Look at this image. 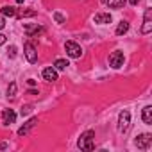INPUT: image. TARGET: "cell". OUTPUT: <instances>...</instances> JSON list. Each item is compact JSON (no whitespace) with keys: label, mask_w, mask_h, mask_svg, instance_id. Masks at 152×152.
<instances>
[{"label":"cell","mask_w":152,"mask_h":152,"mask_svg":"<svg viewBox=\"0 0 152 152\" xmlns=\"http://www.w3.org/2000/svg\"><path fill=\"white\" fill-rule=\"evenodd\" d=\"M31 111H32V104H25V106H22V109H20V115H22V116H27Z\"/></svg>","instance_id":"19"},{"label":"cell","mask_w":152,"mask_h":152,"mask_svg":"<svg viewBox=\"0 0 152 152\" xmlns=\"http://www.w3.org/2000/svg\"><path fill=\"white\" fill-rule=\"evenodd\" d=\"M7 56H9L11 59H13V57H16V47H15V45H11V47H9V50H7Z\"/></svg>","instance_id":"21"},{"label":"cell","mask_w":152,"mask_h":152,"mask_svg":"<svg viewBox=\"0 0 152 152\" xmlns=\"http://www.w3.org/2000/svg\"><path fill=\"white\" fill-rule=\"evenodd\" d=\"M138 2H140V0H129V4H131V6H138Z\"/></svg>","instance_id":"26"},{"label":"cell","mask_w":152,"mask_h":152,"mask_svg":"<svg viewBox=\"0 0 152 152\" xmlns=\"http://www.w3.org/2000/svg\"><path fill=\"white\" fill-rule=\"evenodd\" d=\"M111 15L109 13H97L95 15V18H93V22L95 23H111Z\"/></svg>","instance_id":"13"},{"label":"cell","mask_w":152,"mask_h":152,"mask_svg":"<svg viewBox=\"0 0 152 152\" xmlns=\"http://www.w3.org/2000/svg\"><path fill=\"white\" fill-rule=\"evenodd\" d=\"M29 95H38V90H29Z\"/></svg>","instance_id":"27"},{"label":"cell","mask_w":152,"mask_h":152,"mask_svg":"<svg viewBox=\"0 0 152 152\" xmlns=\"http://www.w3.org/2000/svg\"><path fill=\"white\" fill-rule=\"evenodd\" d=\"M27 84H29V86H34V84H36V81H34V79H29V81H27Z\"/></svg>","instance_id":"25"},{"label":"cell","mask_w":152,"mask_h":152,"mask_svg":"<svg viewBox=\"0 0 152 152\" xmlns=\"http://www.w3.org/2000/svg\"><path fill=\"white\" fill-rule=\"evenodd\" d=\"M141 120L147 125H152V106H145L143 113H141Z\"/></svg>","instance_id":"12"},{"label":"cell","mask_w":152,"mask_h":152,"mask_svg":"<svg viewBox=\"0 0 152 152\" xmlns=\"http://www.w3.org/2000/svg\"><path fill=\"white\" fill-rule=\"evenodd\" d=\"M64 50H66V54H68L70 57H73V59H77V57L83 56L81 45H77L75 41H66V43H64Z\"/></svg>","instance_id":"2"},{"label":"cell","mask_w":152,"mask_h":152,"mask_svg":"<svg viewBox=\"0 0 152 152\" xmlns=\"http://www.w3.org/2000/svg\"><path fill=\"white\" fill-rule=\"evenodd\" d=\"M54 20H56L57 23H64V16H63L61 13H54Z\"/></svg>","instance_id":"20"},{"label":"cell","mask_w":152,"mask_h":152,"mask_svg":"<svg viewBox=\"0 0 152 152\" xmlns=\"http://www.w3.org/2000/svg\"><path fill=\"white\" fill-rule=\"evenodd\" d=\"M127 31H129V22H124V20H122V22L118 23V27H116V36H122V34H125Z\"/></svg>","instance_id":"15"},{"label":"cell","mask_w":152,"mask_h":152,"mask_svg":"<svg viewBox=\"0 0 152 152\" xmlns=\"http://www.w3.org/2000/svg\"><path fill=\"white\" fill-rule=\"evenodd\" d=\"M43 27H39L38 23L36 25H31V23H25V34L29 36V38H32V36H38V34H43Z\"/></svg>","instance_id":"9"},{"label":"cell","mask_w":152,"mask_h":152,"mask_svg":"<svg viewBox=\"0 0 152 152\" xmlns=\"http://www.w3.org/2000/svg\"><path fill=\"white\" fill-rule=\"evenodd\" d=\"M122 64H124V52H122V50H115V52L109 56V66L120 68Z\"/></svg>","instance_id":"5"},{"label":"cell","mask_w":152,"mask_h":152,"mask_svg":"<svg viewBox=\"0 0 152 152\" xmlns=\"http://www.w3.org/2000/svg\"><path fill=\"white\" fill-rule=\"evenodd\" d=\"M36 124H38V118H31V120H27V122L18 129V136H25V134H29V131H31Z\"/></svg>","instance_id":"10"},{"label":"cell","mask_w":152,"mask_h":152,"mask_svg":"<svg viewBox=\"0 0 152 152\" xmlns=\"http://www.w3.org/2000/svg\"><path fill=\"white\" fill-rule=\"evenodd\" d=\"M23 50H25V57H27L29 63H36V61H38V52H36V48H34V45H32L31 41L25 43Z\"/></svg>","instance_id":"6"},{"label":"cell","mask_w":152,"mask_h":152,"mask_svg":"<svg viewBox=\"0 0 152 152\" xmlns=\"http://www.w3.org/2000/svg\"><path fill=\"white\" fill-rule=\"evenodd\" d=\"M4 25H6V22H4V18H2V16H0V31L4 29Z\"/></svg>","instance_id":"24"},{"label":"cell","mask_w":152,"mask_h":152,"mask_svg":"<svg viewBox=\"0 0 152 152\" xmlns=\"http://www.w3.org/2000/svg\"><path fill=\"white\" fill-rule=\"evenodd\" d=\"M150 143H152V134H148V132L140 134V136L134 140V145H136L138 148H141V150L148 148V147H150Z\"/></svg>","instance_id":"4"},{"label":"cell","mask_w":152,"mask_h":152,"mask_svg":"<svg viewBox=\"0 0 152 152\" xmlns=\"http://www.w3.org/2000/svg\"><path fill=\"white\" fill-rule=\"evenodd\" d=\"M15 120H16V113L13 109H4L2 111V124L4 125H11V124H15Z\"/></svg>","instance_id":"7"},{"label":"cell","mask_w":152,"mask_h":152,"mask_svg":"<svg viewBox=\"0 0 152 152\" xmlns=\"http://www.w3.org/2000/svg\"><path fill=\"white\" fill-rule=\"evenodd\" d=\"M43 79L48 81V83L57 81V72H56V68H45L43 70Z\"/></svg>","instance_id":"11"},{"label":"cell","mask_w":152,"mask_h":152,"mask_svg":"<svg viewBox=\"0 0 152 152\" xmlns=\"http://www.w3.org/2000/svg\"><path fill=\"white\" fill-rule=\"evenodd\" d=\"M16 90H18L16 83H11L9 88H7V97H15V95H16Z\"/></svg>","instance_id":"18"},{"label":"cell","mask_w":152,"mask_h":152,"mask_svg":"<svg viewBox=\"0 0 152 152\" xmlns=\"http://www.w3.org/2000/svg\"><path fill=\"white\" fill-rule=\"evenodd\" d=\"M16 2H18V4H22V2H23V0H16Z\"/></svg>","instance_id":"28"},{"label":"cell","mask_w":152,"mask_h":152,"mask_svg":"<svg viewBox=\"0 0 152 152\" xmlns=\"http://www.w3.org/2000/svg\"><path fill=\"white\" fill-rule=\"evenodd\" d=\"M125 2L127 0H106V4H107L109 9H120V7L125 6Z\"/></svg>","instance_id":"14"},{"label":"cell","mask_w":152,"mask_h":152,"mask_svg":"<svg viewBox=\"0 0 152 152\" xmlns=\"http://www.w3.org/2000/svg\"><path fill=\"white\" fill-rule=\"evenodd\" d=\"M129 125H131V113L129 111H122L118 115V131L120 132H127Z\"/></svg>","instance_id":"3"},{"label":"cell","mask_w":152,"mask_h":152,"mask_svg":"<svg viewBox=\"0 0 152 152\" xmlns=\"http://www.w3.org/2000/svg\"><path fill=\"white\" fill-rule=\"evenodd\" d=\"M36 15V11L34 9H29V11H23L22 15H20V18H23V16H34Z\"/></svg>","instance_id":"22"},{"label":"cell","mask_w":152,"mask_h":152,"mask_svg":"<svg viewBox=\"0 0 152 152\" xmlns=\"http://www.w3.org/2000/svg\"><path fill=\"white\" fill-rule=\"evenodd\" d=\"M6 41H7V36L0 32V45H6Z\"/></svg>","instance_id":"23"},{"label":"cell","mask_w":152,"mask_h":152,"mask_svg":"<svg viewBox=\"0 0 152 152\" xmlns=\"http://www.w3.org/2000/svg\"><path fill=\"white\" fill-rule=\"evenodd\" d=\"M0 11H2L4 16H16V9H15L13 6H4Z\"/></svg>","instance_id":"16"},{"label":"cell","mask_w":152,"mask_h":152,"mask_svg":"<svg viewBox=\"0 0 152 152\" xmlns=\"http://www.w3.org/2000/svg\"><path fill=\"white\" fill-rule=\"evenodd\" d=\"M150 16H152V9H147L145 11V20H143V27H141L143 34H148L152 31V20H150Z\"/></svg>","instance_id":"8"},{"label":"cell","mask_w":152,"mask_h":152,"mask_svg":"<svg viewBox=\"0 0 152 152\" xmlns=\"http://www.w3.org/2000/svg\"><path fill=\"white\" fill-rule=\"evenodd\" d=\"M93 138H95V132H93V131H86V132H83L81 138H79V141H77L79 148H81V150H93V148H95Z\"/></svg>","instance_id":"1"},{"label":"cell","mask_w":152,"mask_h":152,"mask_svg":"<svg viewBox=\"0 0 152 152\" xmlns=\"http://www.w3.org/2000/svg\"><path fill=\"white\" fill-rule=\"evenodd\" d=\"M54 66H56V70H66V66H70V64L66 59H56Z\"/></svg>","instance_id":"17"}]
</instances>
